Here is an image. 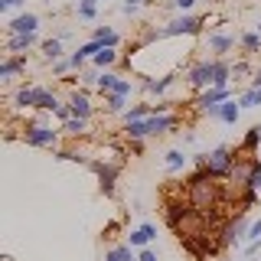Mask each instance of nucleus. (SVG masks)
Segmentation results:
<instances>
[{"mask_svg": "<svg viewBox=\"0 0 261 261\" xmlns=\"http://www.w3.org/2000/svg\"><path fill=\"white\" fill-rule=\"evenodd\" d=\"M202 16H193V13H183V16H176V20H170L167 27H160V30H150L144 36V43H153V39H170V36H193V33H199L202 30Z\"/></svg>", "mask_w": 261, "mask_h": 261, "instance_id": "f257e3e1", "label": "nucleus"}, {"mask_svg": "<svg viewBox=\"0 0 261 261\" xmlns=\"http://www.w3.org/2000/svg\"><path fill=\"white\" fill-rule=\"evenodd\" d=\"M235 163H239V157H235V150L232 147H216L212 153H206V157H199V167L206 170L209 176H232V170H235Z\"/></svg>", "mask_w": 261, "mask_h": 261, "instance_id": "f03ea898", "label": "nucleus"}, {"mask_svg": "<svg viewBox=\"0 0 261 261\" xmlns=\"http://www.w3.org/2000/svg\"><path fill=\"white\" fill-rule=\"evenodd\" d=\"M23 141L30 147H59V130H53L49 124H30L27 134H23Z\"/></svg>", "mask_w": 261, "mask_h": 261, "instance_id": "7ed1b4c3", "label": "nucleus"}, {"mask_svg": "<svg viewBox=\"0 0 261 261\" xmlns=\"http://www.w3.org/2000/svg\"><path fill=\"white\" fill-rule=\"evenodd\" d=\"M212 75H216V59H202L186 72V82L193 88H212Z\"/></svg>", "mask_w": 261, "mask_h": 261, "instance_id": "20e7f679", "label": "nucleus"}, {"mask_svg": "<svg viewBox=\"0 0 261 261\" xmlns=\"http://www.w3.org/2000/svg\"><path fill=\"white\" fill-rule=\"evenodd\" d=\"M39 30V16L23 10L20 16H13L10 23H7V36H27V33H36Z\"/></svg>", "mask_w": 261, "mask_h": 261, "instance_id": "39448f33", "label": "nucleus"}, {"mask_svg": "<svg viewBox=\"0 0 261 261\" xmlns=\"http://www.w3.org/2000/svg\"><path fill=\"white\" fill-rule=\"evenodd\" d=\"M36 46V33H27V36H7V53L10 56H23Z\"/></svg>", "mask_w": 261, "mask_h": 261, "instance_id": "423d86ee", "label": "nucleus"}, {"mask_svg": "<svg viewBox=\"0 0 261 261\" xmlns=\"http://www.w3.org/2000/svg\"><path fill=\"white\" fill-rule=\"evenodd\" d=\"M228 98H232V92H228V88H206V92L199 95V111H206L209 105H222V101H228Z\"/></svg>", "mask_w": 261, "mask_h": 261, "instance_id": "0eeeda50", "label": "nucleus"}, {"mask_svg": "<svg viewBox=\"0 0 261 261\" xmlns=\"http://www.w3.org/2000/svg\"><path fill=\"white\" fill-rule=\"evenodd\" d=\"M153 239H157V225L144 222V225H137L134 232H130V248H141V245H150Z\"/></svg>", "mask_w": 261, "mask_h": 261, "instance_id": "6e6552de", "label": "nucleus"}, {"mask_svg": "<svg viewBox=\"0 0 261 261\" xmlns=\"http://www.w3.org/2000/svg\"><path fill=\"white\" fill-rule=\"evenodd\" d=\"M206 46H209V53H212V56H222V53H228V49L235 46V39L228 36V33H209Z\"/></svg>", "mask_w": 261, "mask_h": 261, "instance_id": "1a4fd4ad", "label": "nucleus"}, {"mask_svg": "<svg viewBox=\"0 0 261 261\" xmlns=\"http://www.w3.org/2000/svg\"><path fill=\"white\" fill-rule=\"evenodd\" d=\"M69 108H72V118H88V114H92V101H88L85 92H72L69 95Z\"/></svg>", "mask_w": 261, "mask_h": 261, "instance_id": "9d476101", "label": "nucleus"}, {"mask_svg": "<svg viewBox=\"0 0 261 261\" xmlns=\"http://www.w3.org/2000/svg\"><path fill=\"white\" fill-rule=\"evenodd\" d=\"M20 69H27V59L23 56H7L4 65H0V82H10Z\"/></svg>", "mask_w": 261, "mask_h": 261, "instance_id": "9b49d317", "label": "nucleus"}, {"mask_svg": "<svg viewBox=\"0 0 261 261\" xmlns=\"http://www.w3.org/2000/svg\"><path fill=\"white\" fill-rule=\"evenodd\" d=\"M232 82V65L225 59H216V75H212V88H228Z\"/></svg>", "mask_w": 261, "mask_h": 261, "instance_id": "f8f14e48", "label": "nucleus"}, {"mask_svg": "<svg viewBox=\"0 0 261 261\" xmlns=\"http://www.w3.org/2000/svg\"><path fill=\"white\" fill-rule=\"evenodd\" d=\"M239 114H242V105L228 98V101H222V108H219V121H222V124H235Z\"/></svg>", "mask_w": 261, "mask_h": 261, "instance_id": "ddd939ff", "label": "nucleus"}, {"mask_svg": "<svg viewBox=\"0 0 261 261\" xmlns=\"http://www.w3.org/2000/svg\"><path fill=\"white\" fill-rule=\"evenodd\" d=\"M36 92L39 88H16V95H13V105L16 108H36Z\"/></svg>", "mask_w": 261, "mask_h": 261, "instance_id": "4468645a", "label": "nucleus"}, {"mask_svg": "<svg viewBox=\"0 0 261 261\" xmlns=\"http://www.w3.org/2000/svg\"><path fill=\"white\" fill-rule=\"evenodd\" d=\"M258 147H261V124H255L248 134L242 137V147H239V150L242 153H251V150H258Z\"/></svg>", "mask_w": 261, "mask_h": 261, "instance_id": "2eb2a0df", "label": "nucleus"}, {"mask_svg": "<svg viewBox=\"0 0 261 261\" xmlns=\"http://www.w3.org/2000/svg\"><path fill=\"white\" fill-rule=\"evenodd\" d=\"M92 39H98V43H105V46H111V49H118V33H114L111 27H95V33H92Z\"/></svg>", "mask_w": 261, "mask_h": 261, "instance_id": "dca6fc26", "label": "nucleus"}, {"mask_svg": "<svg viewBox=\"0 0 261 261\" xmlns=\"http://www.w3.org/2000/svg\"><path fill=\"white\" fill-rule=\"evenodd\" d=\"M245 190H261V160H251V167H248V176H245L242 193H245Z\"/></svg>", "mask_w": 261, "mask_h": 261, "instance_id": "f3484780", "label": "nucleus"}, {"mask_svg": "<svg viewBox=\"0 0 261 261\" xmlns=\"http://www.w3.org/2000/svg\"><path fill=\"white\" fill-rule=\"evenodd\" d=\"M36 108H39V111H56V108H59V101H56L53 92L39 88V92H36Z\"/></svg>", "mask_w": 261, "mask_h": 261, "instance_id": "a211bd4d", "label": "nucleus"}, {"mask_svg": "<svg viewBox=\"0 0 261 261\" xmlns=\"http://www.w3.org/2000/svg\"><path fill=\"white\" fill-rule=\"evenodd\" d=\"M85 127H88V118H69V121L62 124V130H65L69 137H82V134H85Z\"/></svg>", "mask_w": 261, "mask_h": 261, "instance_id": "6ab92c4d", "label": "nucleus"}, {"mask_svg": "<svg viewBox=\"0 0 261 261\" xmlns=\"http://www.w3.org/2000/svg\"><path fill=\"white\" fill-rule=\"evenodd\" d=\"M95 85L101 88V92H118V85H121V75H114V72H101Z\"/></svg>", "mask_w": 261, "mask_h": 261, "instance_id": "aec40b11", "label": "nucleus"}, {"mask_svg": "<svg viewBox=\"0 0 261 261\" xmlns=\"http://www.w3.org/2000/svg\"><path fill=\"white\" fill-rule=\"evenodd\" d=\"M114 59H118V49H111V46H105L101 49V53H98L95 56V69H108V65H114Z\"/></svg>", "mask_w": 261, "mask_h": 261, "instance_id": "412c9836", "label": "nucleus"}, {"mask_svg": "<svg viewBox=\"0 0 261 261\" xmlns=\"http://www.w3.org/2000/svg\"><path fill=\"white\" fill-rule=\"evenodd\" d=\"M150 118V105H134V108L124 111V124H134V121H144Z\"/></svg>", "mask_w": 261, "mask_h": 261, "instance_id": "4be33fe9", "label": "nucleus"}, {"mask_svg": "<svg viewBox=\"0 0 261 261\" xmlns=\"http://www.w3.org/2000/svg\"><path fill=\"white\" fill-rule=\"evenodd\" d=\"M239 43H242L245 53H258V49H261V33H258V30H255V33H242Z\"/></svg>", "mask_w": 261, "mask_h": 261, "instance_id": "5701e85b", "label": "nucleus"}, {"mask_svg": "<svg viewBox=\"0 0 261 261\" xmlns=\"http://www.w3.org/2000/svg\"><path fill=\"white\" fill-rule=\"evenodd\" d=\"M39 49H43V56H46V59H53V62L62 56V43H59V39H43Z\"/></svg>", "mask_w": 261, "mask_h": 261, "instance_id": "b1692460", "label": "nucleus"}, {"mask_svg": "<svg viewBox=\"0 0 261 261\" xmlns=\"http://www.w3.org/2000/svg\"><path fill=\"white\" fill-rule=\"evenodd\" d=\"M239 105H242V108H258V105H261V88L251 85L248 92H245V95L239 98Z\"/></svg>", "mask_w": 261, "mask_h": 261, "instance_id": "393cba45", "label": "nucleus"}, {"mask_svg": "<svg viewBox=\"0 0 261 261\" xmlns=\"http://www.w3.org/2000/svg\"><path fill=\"white\" fill-rule=\"evenodd\" d=\"M105 105H108V111H124V105H127V95L105 92Z\"/></svg>", "mask_w": 261, "mask_h": 261, "instance_id": "a878e982", "label": "nucleus"}, {"mask_svg": "<svg viewBox=\"0 0 261 261\" xmlns=\"http://www.w3.org/2000/svg\"><path fill=\"white\" fill-rule=\"evenodd\" d=\"M170 85H173V79H144V88L147 92H157V95H163Z\"/></svg>", "mask_w": 261, "mask_h": 261, "instance_id": "bb28decb", "label": "nucleus"}, {"mask_svg": "<svg viewBox=\"0 0 261 261\" xmlns=\"http://www.w3.org/2000/svg\"><path fill=\"white\" fill-rule=\"evenodd\" d=\"M183 167H186L183 150H170L167 153V170H170V173H176V170H183Z\"/></svg>", "mask_w": 261, "mask_h": 261, "instance_id": "cd10ccee", "label": "nucleus"}, {"mask_svg": "<svg viewBox=\"0 0 261 261\" xmlns=\"http://www.w3.org/2000/svg\"><path fill=\"white\" fill-rule=\"evenodd\" d=\"M258 245H261V219L248 225V245H245V248H248V251H255Z\"/></svg>", "mask_w": 261, "mask_h": 261, "instance_id": "c85d7f7f", "label": "nucleus"}, {"mask_svg": "<svg viewBox=\"0 0 261 261\" xmlns=\"http://www.w3.org/2000/svg\"><path fill=\"white\" fill-rule=\"evenodd\" d=\"M101 49H105V43H98V39H92V43H82V46L75 49V53H82L85 59H95V56L101 53Z\"/></svg>", "mask_w": 261, "mask_h": 261, "instance_id": "c756f323", "label": "nucleus"}, {"mask_svg": "<svg viewBox=\"0 0 261 261\" xmlns=\"http://www.w3.org/2000/svg\"><path fill=\"white\" fill-rule=\"evenodd\" d=\"M75 13L82 16V20H95V16H98V7H95V4H88V0H79Z\"/></svg>", "mask_w": 261, "mask_h": 261, "instance_id": "7c9ffc66", "label": "nucleus"}, {"mask_svg": "<svg viewBox=\"0 0 261 261\" xmlns=\"http://www.w3.org/2000/svg\"><path fill=\"white\" fill-rule=\"evenodd\" d=\"M127 258H130V245H121V248H111L105 261H127Z\"/></svg>", "mask_w": 261, "mask_h": 261, "instance_id": "2f4dec72", "label": "nucleus"}, {"mask_svg": "<svg viewBox=\"0 0 261 261\" xmlns=\"http://www.w3.org/2000/svg\"><path fill=\"white\" fill-rule=\"evenodd\" d=\"M170 7H173V10H179V13H190L193 7H196V0H170Z\"/></svg>", "mask_w": 261, "mask_h": 261, "instance_id": "473e14b6", "label": "nucleus"}, {"mask_svg": "<svg viewBox=\"0 0 261 261\" xmlns=\"http://www.w3.org/2000/svg\"><path fill=\"white\" fill-rule=\"evenodd\" d=\"M53 114H56V118H59V121H62V124H65V121H69V118H72V108H69V105H59V108H56Z\"/></svg>", "mask_w": 261, "mask_h": 261, "instance_id": "72a5a7b5", "label": "nucleus"}, {"mask_svg": "<svg viewBox=\"0 0 261 261\" xmlns=\"http://www.w3.org/2000/svg\"><path fill=\"white\" fill-rule=\"evenodd\" d=\"M85 62H88V59H85L82 53H72V56H69V65H72V69H79V72H82V65H85Z\"/></svg>", "mask_w": 261, "mask_h": 261, "instance_id": "f704fd0d", "label": "nucleus"}, {"mask_svg": "<svg viewBox=\"0 0 261 261\" xmlns=\"http://www.w3.org/2000/svg\"><path fill=\"white\" fill-rule=\"evenodd\" d=\"M141 4H144V0H124V4H121V13H134Z\"/></svg>", "mask_w": 261, "mask_h": 261, "instance_id": "c9c22d12", "label": "nucleus"}, {"mask_svg": "<svg viewBox=\"0 0 261 261\" xmlns=\"http://www.w3.org/2000/svg\"><path fill=\"white\" fill-rule=\"evenodd\" d=\"M27 0H0V10H16V7H23Z\"/></svg>", "mask_w": 261, "mask_h": 261, "instance_id": "e433bc0d", "label": "nucleus"}, {"mask_svg": "<svg viewBox=\"0 0 261 261\" xmlns=\"http://www.w3.org/2000/svg\"><path fill=\"white\" fill-rule=\"evenodd\" d=\"M65 69H69V62H56V65H53V72H56V75H62Z\"/></svg>", "mask_w": 261, "mask_h": 261, "instance_id": "4c0bfd02", "label": "nucleus"}, {"mask_svg": "<svg viewBox=\"0 0 261 261\" xmlns=\"http://www.w3.org/2000/svg\"><path fill=\"white\" fill-rule=\"evenodd\" d=\"M137 261H157V255H153V251H141V258Z\"/></svg>", "mask_w": 261, "mask_h": 261, "instance_id": "58836bf2", "label": "nucleus"}, {"mask_svg": "<svg viewBox=\"0 0 261 261\" xmlns=\"http://www.w3.org/2000/svg\"><path fill=\"white\" fill-rule=\"evenodd\" d=\"M251 85H255V88H261V72H255V75H251Z\"/></svg>", "mask_w": 261, "mask_h": 261, "instance_id": "ea45409f", "label": "nucleus"}, {"mask_svg": "<svg viewBox=\"0 0 261 261\" xmlns=\"http://www.w3.org/2000/svg\"><path fill=\"white\" fill-rule=\"evenodd\" d=\"M255 30H258V33H261V23H258V27H255Z\"/></svg>", "mask_w": 261, "mask_h": 261, "instance_id": "a19ab883", "label": "nucleus"}, {"mask_svg": "<svg viewBox=\"0 0 261 261\" xmlns=\"http://www.w3.org/2000/svg\"><path fill=\"white\" fill-rule=\"evenodd\" d=\"M127 261H134V255H130V258H127Z\"/></svg>", "mask_w": 261, "mask_h": 261, "instance_id": "79ce46f5", "label": "nucleus"}]
</instances>
